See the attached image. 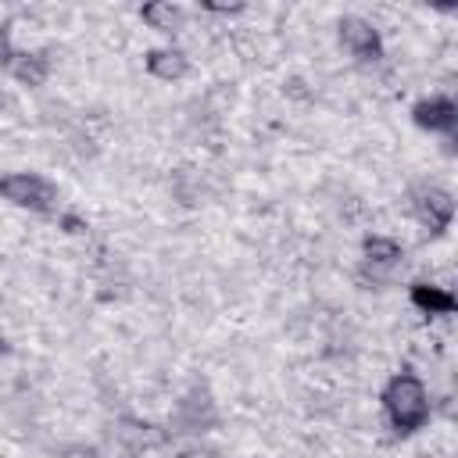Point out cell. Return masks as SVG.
<instances>
[{
    "mask_svg": "<svg viewBox=\"0 0 458 458\" xmlns=\"http://www.w3.org/2000/svg\"><path fill=\"white\" fill-rule=\"evenodd\" d=\"M383 408H386V415H390V422H394L397 433L422 429L426 419H429V397H426L422 379L411 376V372L394 376L386 383V390H383Z\"/></svg>",
    "mask_w": 458,
    "mask_h": 458,
    "instance_id": "cell-1",
    "label": "cell"
},
{
    "mask_svg": "<svg viewBox=\"0 0 458 458\" xmlns=\"http://www.w3.org/2000/svg\"><path fill=\"white\" fill-rule=\"evenodd\" d=\"M0 197L18 204V208H29V211H50L57 204L54 182L36 175V172H7V175H0Z\"/></svg>",
    "mask_w": 458,
    "mask_h": 458,
    "instance_id": "cell-2",
    "label": "cell"
},
{
    "mask_svg": "<svg viewBox=\"0 0 458 458\" xmlns=\"http://www.w3.org/2000/svg\"><path fill=\"white\" fill-rule=\"evenodd\" d=\"M411 211H415V218H419L429 233H444V229L451 225V218H454V200H451L447 190L422 186V190H415V197H411Z\"/></svg>",
    "mask_w": 458,
    "mask_h": 458,
    "instance_id": "cell-3",
    "label": "cell"
},
{
    "mask_svg": "<svg viewBox=\"0 0 458 458\" xmlns=\"http://www.w3.org/2000/svg\"><path fill=\"white\" fill-rule=\"evenodd\" d=\"M340 43L358 61H379V54H383V39L365 18H340Z\"/></svg>",
    "mask_w": 458,
    "mask_h": 458,
    "instance_id": "cell-4",
    "label": "cell"
},
{
    "mask_svg": "<svg viewBox=\"0 0 458 458\" xmlns=\"http://www.w3.org/2000/svg\"><path fill=\"white\" fill-rule=\"evenodd\" d=\"M411 118H415V125H422L429 132H451L458 125V104L447 97H429L411 107Z\"/></svg>",
    "mask_w": 458,
    "mask_h": 458,
    "instance_id": "cell-5",
    "label": "cell"
},
{
    "mask_svg": "<svg viewBox=\"0 0 458 458\" xmlns=\"http://www.w3.org/2000/svg\"><path fill=\"white\" fill-rule=\"evenodd\" d=\"M147 72H150L154 79L172 82V79H182V75L190 72V61H186V54H182V50L157 47V50H150V54H147Z\"/></svg>",
    "mask_w": 458,
    "mask_h": 458,
    "instance_id": "cell-6",
    "label": "cell"
},
{
    "mask_svg": "<svg viewBox=\"0 0 458 458\" xmlns=\"http://www.w3.org/2000/svg\"><path fill=\"white\" fill-rule=\"evenodd\" d=\"M411 304L426 315H451L458 308L454 293L444 286H429V283H411Z\"/></svg>",
    "mask_w": 458,
    "mask_h": 458,
    "instance_id": "cell-7",
    "label": "cell"
},
{
    "mask_svg": "<svg viewBox=\"0 0 458 458\" xmlns=\"http://www.w3.org/2000/svg\"><path fill=\"white\" fill-rule=\"evenodd\" d=\"M7 68H11V75H14L18 82L39 86V82L47 79V72H50V61H47V54H14Z\"/></svg>",
    "mask_w": 458,
    "mask_h": 458,
    "instance_id": "cell-8",
    "label": "cell"
},
{
    "mask_svg": "<svg viewBox=\"0 0 458 458\" xmlns=\"http://www.w3.org/2000/svg\"><path fill=\"white\" fill-rule=\"evenodd\" d=\"M143 21L150 25V29H161V32H175L179 25H182V11L175 7V4H168V0H154V4H143Z\"/></svg>",
    "mask_w": 458,
    "mask_h": 458,
    "instance_id": "cell-9",
    "label": "cell"
},
{
    "mask_svg": "<svg viewBox=\"0 0 458 458\" xmlns=\"http://www.w3.org/2000/svg\"><path fill=\"white\" fill-rule=\"evenodd\" d=\"M361 250H365L369 265H397L401 261V247L390 236H365Z\"/></svg>",
    "mask_w": 458,
    "mask_h": 458,
    "instance_id": "cell-10",
    "label": "cell"
},
{
    "mask_svg": "<svg viewBox=\"0 0 458 458\" xmlns=\"http://www.w3.org/2000/svg\"><path fill=\"white\" fill-rule=\"evenodd\" d=\"M211 422H215V411H211L208 397H200V404H197V394L190 401H182V426H186V433H200Z\"/></svg>",
    "mask_w": 458,
    "mask_h": 458,
    "instance_id": "cell-11",
    "label": "cell"
},
{
    "mask_svg": "<svg viewBox=\"0 0 458 458\" xmlns=\"http://www.w3.org/2000/svg\"><path fill=\"white\" fill-rule=\"evenodd\" d=\"M204 11H215V14H236L243 11V4H222V0H200Z\"/></svg>",
    "mask_w": 458,
    "mask_h": 458,
    "instance_id": "cell-12",
    "label": "cell"
},
{
    "mask_svg": "<svg viewBox=\"0 0 458 458\" xmlns=\"http://www.w3.org/2000/svg\"><path fill=\"white\" fill-rule=\"evenodd\" d=\"M11 57H14V50H11V39H7V32L0 29V68H7V64H11Z\"/></svg>",
    "mask_w": 458,
    "mask_h": 458,
    "instance_id": "cell-13",
    "label": "cell"
},
{
    "mask_svg": "<svg viewBox=\"0 0 458 458\" xmlns=\"http://www.w3.org/2000/svg\"><path fill=\"white\" fill-rule=\"evenodd\" d=\"M61 225H64L68 233H82V229H86V225H82L79 218H72V215H64V218H61Z\"/></svg>",
    "mask_w": 458,
    "mask_h": 458,
    "instance_id": "cell-14",
    "label": "cell"
},
{
    "mask_svg": "<svg viewBox=\"0 0 458 458\" xmlns=\"http://www.w3.org/2000/svg\"><path fill=\"white\" fill-rule=\"evenodd\" d=\"M179 458H215V454L211 451H182Z\"/></svg>",
    "mask_w": 458,
    "mask_h": 458,
    "instance_id": "cell-15",
    "label": "cell"
},
{
    "mask_svg": "<svg viewBox=\"0 0 458 458\" xmlns=\"http://www.w3.org/2000/svg\"><path fill=\"white\" fill-rule=\"evenodd\" d=\"M4 351H7V344H4V340H0V354H4Z\"/></svg>",
    "mask_w": 458,
    "mask_h": 458,
    "instance_id": "cell-16",
    "label": "cell"
}]
</instances>
